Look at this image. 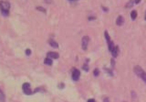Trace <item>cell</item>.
<instances>
[{
  "instance_id": "ba28073f",
  "label": "cell",
  "mask_w": 146,
  "mask_h": 102,
  "mask_svg": "<svg viewBox=\"0 0 146 102\" xmlns=\"http://www.w3.org/2000/svg\"><path fill=\"white\" fill-rule=\"evenodd\" d=\"M124 18L121 15H119L116 19V24L118 26H121L124 23Z\"/></svg>"
},
{
  "instance_id": "9c48e42d",
  "label": "cell",
  "mask_w": 146,
  "mask_h": 102,
  "mask_svg": "<svg viewBox=\"0 0 146 102\" xmlns=\"http://www.w3.org/2000/svg\"><path fill=\"white\" fill-rule=\"evenodd\" d=\"M130 16H131V18L132 20H135L136 18H137V11L135 10H132L131 13H130Z\"/></svg>"
},
{
  "instance_id": "4316f807",
  "label": "cell",
  "mask_w": 146,
  "mask_h": 102,
  "mask_svg": "<svg viewBox=\"0 0 146 102\" xmlns=\"http://www.w3.org/2000/svg\"><path fill=\"white\" fill-rule=\"evenodd\" d=\"M123 102H126V101H123Z\"/></svg>"
},
{
  "instance_id": "7402d4cb",
  "label": "cell",
  "mask_w": 146,
  "mask_h": 102,
  "mask_svg": "<svg viewBox=\"0 0 146 102\" xmlns=\"http://www.w3.org/2000/svg\"><path fill=\"white\" fill-rule=\"evenodd\" d=\"M88 20L89 21H92L94 19H96V17H94V16H90L88 18Z\"/></svg>"
},
{
  "instance_id": "e0dca14e",
  "label": "cell",
  "mask_w": 146,
  "mask_h": 102,
  "mask_svg": "<svg viewBox=\"0 0 146 102\" xmlns=\"http://www.w3.org/2000/svg\"><path fill=\"white\" fill-rule=\"evenodd\" d=\"M82 69H83V70H84L85 71L88 72V70H89V66H88V64H87V63L84 64L83 65V66H82Z\"/></svg>"
},
{
  "instance_id": "277c9868",
  "label": "cell",
  "mask_w": 146,
  "mask_h": 102,
  "mask_svg": "<svg viewBox=\"0 0 146 102\" xmlns=\"http://www.w3.org/2000/svg\"><path fill=\"white\" fill-rule=\"evenodd\" d=\"M90 37L88 36H84L82 39V48L83 50H86L87 49Z\"/></svg>"
},
{
  "instance_id": "52a82bcc",
  "label": "cell",
  "mask_w": 146,
  "mask_h": 102,
  "mask_svg": "<svg viewBox=\"0 0 146 102\" xmlns=\"http://www.w3.org/2000/svg\"><path fill=\"white\" fill-rule=\"evenodd\" d=\"M119 51V46H118L117 45H115V47L113 48V49L112 50V51L111 52V54H112V56H113V57L116 58V57L118 56Z\"/></svg>"
},
{
  "instance_id": "2e32d148",
  "label": "cell",
  "mask_w": 146,
  "mask_h": 102,
  "mask_svg": "<svg viewBox=\"0 0 146 102\" xmlns=\"http://www.w3.org/2000/svg\"><path fill=\"white\" fill-rule=\"evenodd\" d=\"M103 69L105 70V71L111 76H113V73L112 72V70L111 69H110V68H106V67H104Z\"/></svg>"
},
{
  "instance_id": "6da1fadb",
  "label": "cell",
  "mask_w": 146,
  "mask_h": 102,
  "mask_svg": "<svg viewBox=\"0 0 146 102\" xmlns=\"http://www.w3.org/2000/svg\"><path fill=\"white\" fill-rule=\"evenodd\" d=\"M10 8V4L9 2L6 1H0V9L1 13L4 16H7L9 14V9Z\"/></svg>"
},
{
  "instance_id": "7a4b0ae2",
  "label": "cell",
  "mask_w": 146,
  "mask_h": 102,
  "mask_svg": "<svg viewBox=\"0 0 146 102\" xmlns=\"http://www.w3.org/2000/svg\"><path fill=\"white\" fill-rule=\"evenodd\" d=\"M133 72L137 76L146 82V72L140 65H135L133 68Z\"/></svg>"
},
{
  "instance_id": "d6986e66",
  "label": "cell",
  "mask_w": 146,
  "mask_h": 102,
  "mask_svg": "<svg viewBox=\"0 0 146 102\" xmlns=\"http://www.w3.org/2000/svg\"><path fill=\"white\" fill-rule=\"evenodd\" d=\"M36 9L40 11H42V12L46 13V9L44 8H43V7H42V6H38V7H36Z\"/></svg>"
},
{
  "instance_id": "4fadbf2b",
  "label": "cell",
  "mask_w": 146,
  "mask_h": 102,
  "mask_svg": "<svg viewBox=\"0 0 146 102\" xmlns=\"http://www.w3.org/2000/svg\"><path fill=\"white\" fill-rule=\"evenodd\" d=\"M135 3H136L135 1H129V2H128L125 4V7L130 8V7H132V6L134 5Z\"/></svg>"
},
{
  "instance_id": "30bf717a",
  "label": "cell",
  "mask_w": 146,
  "mask_h": 102,
  "mask_svg": "<svg viewBox=\"0 0 146 102\" xmlns=\"http://www.w3.org/2000/svg\"><path fill=\"white\" fill-rule=\"evenodd\" d=\"M104 37H105V39L107 41V43H109L111 41V37L108 33V32H107V30H105L104 32Z\"/></svg>"
},
{
  "instance_id": "8992f818",
  "label": "cell",
  "mask_w": 146,
  "mask_h": 102,
  "mask_svg": "<svg viewBox=\"0 0 146 102\" xmlns=\"http://www.w3.org/2000/svg\"><path fill=\"white\" fill-rule=\"evenodd\" d=\"M47 56L50 58H58L59 57L58 53L55 52H49L47 53Z\"/></svg>"
},
{
  "instance_id": "d4e9b609",
  "label": "cell",
  "mask_w": 146,
  "mask_h": 102,
  "mask_svg": "<svg viewBox=\"0 0 146 102\" xmlns=\"http://www.w3.org/2000/svg\"><path fill=\"white\" fill-rule=\"evenodd\" d=\"M87 102H95V100L94 99H89Z\"/></svg>"
},
{
  "instance_id": "ac0fdd59",
  "label": "cell",
  "mask_w": 146,
  "mask_h": 102,
  "mask_svg": "<svg viewBox=\"0 0 146 102\" xmlns=\"http://www.w3.org/2000/svg\"><path fill=\"white\" fill-rule=\"evenodd\" d=\"M93 73H94V75L95 76H98L99 73H100V71L99 70L98 68H95L94 70V72H93Z\"/></svg>"
},
{
  "instance_id": "5bb4252c",
  "label": "cell",
  "mask_w": 146,
  "mask_h": 102,
  "mask_svg": "<svg viewBox=\"0 0 146 102\" xmlns=\"http://www.w3.org/2000/svg\"><path fill=\"white\" fill-rule=\"evenodd\" d=\"M49 44L53 48H58V44L54 40H51L49 41Z\"/></svg>"
},
{
  "instance_id": "ffe728a7",
  "label": "cell",
  "mask_w": 146,
  "mask_h": 102,
  "mask_svg": "<svg viewBox=\"0 0 146 102\" xmlns=\"http://www.w3.org/2000/svg\"><path fill=\"white\" fill-rule=\"evenodd\" d=\"M111 65L112 68H114L115 66V61L113 58L111 59Z\"/></svg>"
},
{
  "instance_id": "8fae6325",
  "label": "cell",
  "mask_w": 146,
  "mask_h": 102,
  "mask_svg": "<svg viewBox=\"0 0 146 102\" xmlns=\"http://www.w3.org/2000/svg\"><path fill=\"white\" fill-rule=\"evenodd\" d=\"M108 45V50L110 52H111L112 50L113 49V48L115 47V45H114V42L112 40H111L109 43L107 44Z\"/></svg>"
},
{
  "instance_id": "5b68a950",
  "label": "cell",
  "mask_w": 146,
  "mask_h": 102,
  "mask_svg": "<svg viewBox=\"0 0 146 102\" xmlns=\"http://www.w3.org/2000/svg\"><path fill=\"white\" fill-rule=\"evenodd\" d=\"M80 75V72L79 69L75 68L72 72V79L74 81H77L79 80Z\"/></svg>"
},
{
  "instance_id": "603a6c76",
  "label": "cell",
  "mask_w": 146,
  "mask_h": 102,
  "mask_svg": "<svg viewBox=\"0 0 146 102\" xmlns=\"http://www.w3.org/2000/svg\"><path fill=\"white\" fill-rule=\"evenodd\" d=\"M102 9L105 12H107L108 10V8L107 7H105V6H102Z\"/></svg>"
},
{
  "instance_id": "484cf974",
  "label": "cell",
  "mask_w": 146,
  "mask_h": 102,
  "mask_svg": "<svg viewBox=\"0 0 146 102\" xmlns=\"http://www.w3.org/2000/svg\"><path fill=\"white\" fill-rule=\"evenodd\" d=\"M144 19L146 20V11L145 13V15H144Z\"/></svg>"
},
{
  "instance_id": "44dd1931",
  "label": "cell",
  "mask_w": 146,
  "mask_h": 102,
  "mask_svg": "<svg viewBox=\"0 0 146 102\" xmlns=\"http://www.w3.org/2000/svg\"><path fill=\"white\" fill-rule=\"evenodd\" d=\"M25 53L27 56H30L31 53V50L30 49H27L25 51Z\"/></svg>"
},
{
  "instance_id": "cb8c5ba5",
  "label": "cell",
  "mask_w": 146,
  "mask_h": 102,
  "mask_svg": "<svg viewBox=\"0 0 146 102\" xmlns=\"http://www.w3.org/2000/svg\"><path fill=\"white\" fill-rule=\"evenodd\" d=\"M103 102H110L108 97H105L103 99Z\"/></svg>"
},
{
  "instance_id": "7c38bea8",
  "label": "cell",
  "mask_w": 146,
  "mask_h": 102,
  "mask_svg": "<svg viewBox=\"0 0 146 102\" xmlns=\"http://www.w3.org/2000/svg\"><path fill=\"white\" fill-rule=\"evenodd\" d=\"M44 63L47 65H51L52 64V61L51 58L47 57L44 60Z\"/></svg>"
},
{
  "instance_id": "3957f363",
  "label": "cell",
  "mask_w": 146,
  "mask_h": 102,
  "mask_svg": "<svg viewBox=\"0 0 146 102\" xmlns=\"http://www.w3.org/2000/svg\"><path fill=\"white\" fill-rule=\"evenodd\" d=\"M22 88L23 93L27 95H30L34 93L32 91L31 89L30 88V84L29 83H23L22 85Z\"/></svg>"
},
{
  "instance_id": "9a60e30c",
  "label": "cell",
  "mask_w": 146,
  "mask_h": 102,
  "mask_svg": "<svg viewBox=\"0 0 146 102\" xmlns=\"http://www.w3.org/2000/svg\"><path fill=\"white\" fill-rule=\"evenodd\" d=\"M0 102H5V95L0 89Z\"/></svg>"
}]
</instances>
